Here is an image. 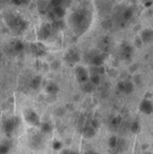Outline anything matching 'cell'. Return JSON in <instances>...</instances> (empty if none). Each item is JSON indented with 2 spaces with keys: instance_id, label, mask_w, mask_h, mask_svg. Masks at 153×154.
<instances>
[{
  "instance_id": "cell-1",
  "label": "cell",
  "mask_w": 153,
  "mask_h": 154,
  "mask_svg": "<svg viewBox=\"0 0 153 154\" xmlns=\"http://www.w3.org/2000/svg\"><path fill=\"white\" fill-rule=\"evenodd\" d=\"M69 21L74 31L78 34H82L84 31H86V29H88V25H89V13L84 8L77 10L72 14Z\"/></svg>"
},
{
  "instance_id": "cell-2",
  "label": "cell",
  "mask_w": 153,
  "mask_h": 154,
  "mask_svg": "<svg viewBox=\"0 0 153 154\" xmlns=\"http://www.w3.org/2000/svg\"><path fill=\"white\" fill-rule=\"evenodd\" d=\"M6 24L8 25L12 31L14 32H22L26 29V22L21 18L20 16L15 14H10L6 16Z\"/></svg>"
},
{
  "instance_id": "cell-3",
  "label": "cell",
  "mask_w": 153,
  "mask_h": 154,
  "mask_svg": "<svg viewBox=\"0 0 153 154\" xmlns=\"http://www.w3.org/2000/svg\"><path fill=\"white\" fill-rule=\"evenodd\" d=\"M76 77L79 83L84 84L86 82L89 81V75H88V71L85 67L83 66H79L76 69Z\"/></svg>"
},
{
  "instance_id": "cell-4",
  "label": "cell",
  "mask_w": 153,
  "mask_h": 154,
  "mask_svg": "<svg viewBox=\"0 0 153 154\" xmlns=\"http://www.w3.org/2000/svg\"><path fill=\"white\" fill-rule=\"evenodd\" d=\"M139 110L145 114H151L153 112V103L149 100H144L139 105Z\"/></svg>"
},
{
  "instance_id": "cell-5",
  "label": "cell",
  "mask_w": 153,
  "mask_h": 154,
  "mask_svg": "<svg viewBox=\"0 0 153 154\" xmlns=\"http://www.w3.org/2000/svg\"><path fill=\"white\" fill-rule=\"evenodd\" d=\"M118 89L124 93H131L134 89V86H133V84L131 82L126 81L118 84Z\"/></svg>"
},
{
  "instance_id": "cell-6",
  "label": "cell",
  "mask_w": 153,
  "mask_h": 154,
  "mask_svg": "<svg viewBox=\"0 0 153 154\" xmlns=\"http://www.w3.org/2000/svg\"><path fill=\"white\" fill-rule=\"evenodd\" d=\"M25 118H26V121L29 123H31L32 125H38L39 124V116L36 112H34L33 110H29L25 114Z\"/></svg>"
},
{
  "instance_id": "cell-7",
  "label": "cell",
  "mask_w": 153,
  "mask_h": 154,
  "mask_svg": "<svg viewBox=\"0 0 153 154\" xmlns=\"http://www.w3.org/2000/svg\"><path fill=\"white\" fill-rule=\"evenodd\" d=\"M82 133H83V135L85 136V137L90 138L96 134V128L92 125L85 126V127L83 128V130H82Z\"/></svg>"
},
{
  "instance_id": "cell-8",
  "label": "cell",
  "mask_w": 153,
  "mask_h": 154,
  "mask_svg": "<svg viewBox=\"0 0 153 154\" xmlns=\"http://www.w3.org/2000/svg\"><path fill=\"white\" fill-rule=\"evenodd\" d=\"M142 39H143L144 42L150 43L153 40V32L151 29H145L142 32Z\"/></svg>"
},
{
  "instance_id": "cell-9",
  "label": "cell",
  "mask_w": 153,
  "mask_h": 154,
  "mask_svg": "<svg viewBox=\"0 0 153 154\" xmlns=\"http://www.w3.org/2000/svg\"><path fill=\"white\" fill-rule=\"evenodd\" d=\"M80 59V55L79 53L76 51H69L68 55L66 56V60H68L69 62L72 63H75V62H78Z\"/></svg>"
},
{
  "instance_id": "cell-10",
  "label": "cell",
  "mask_w": 153,
  "mask_h": 154,
  "mask_svg": "<svg viewBox=\"0 0 153 154\" xmlns=\"http://www.w3.org/2000/svg\"><path fill=\"white\" fill-rule=\"evenodd\" d=\"M122 53L125 58H128L131 55V53H132V49H131V47L129 45H126V46L122 47Z\"/></svg>"
},
{
  "instance_id": "cell-11",
  "label": "cell",
  "mask_w": 153,
  "mask_h": 154,
  "mask_svg": "<svg viewBox=\"0 0 153 154\" xmlns=\"http://www.w3.org/2000/svg\"><path fill=\"white\" fill-rule=\"evenodd\" d=\"M129 129H130V131L133 132V133H137V132H139V130H141V126H139V124L137 122H133L131 124L130 127H129Z\"/></svg>"
},
{
  "instance_id": "cell-12",
  "label": "cell",
  "mask_w": 153,
  "mask_h": 154,
  "mask_svg": "<svg viewBox=\"0 0 153 154\" xmlns=\"http://www.w3.org/2000/svg\"><path fill=\"white\" fill-rule=\"evenodd\" d=\"M82 88H83L84 91H86V92H90V91H91V90H92V88H93V85H92V84L90 83L89 81H88V82H86V83L82 84Z\"/></svg>"
},
{
  "instance_id": "cell-13",
  "label": "cell",
  "mask_w": 153,
  "mask_h": 154,
  "mask_svg": "<svg viewBox=\"0 0 153 154\" xmlns=\"http://www.w3.org/2000/svg\"><path fill=\"white\" fill-rule=\"evenodd\" d=\"M118 138L115 137V136H111L110 140H109V146L111 148H116L118 146Z\"/></svg>"
},
{
  "instance_id": "cell-14",
  "label": "cell",
  "mask_w": 153,
  "mask_h": 154,
  "mask_svg": "<svg viewBox=\"0 0 153 154\" xmlns=\"http://www.w3.org/2000/svg\"><path fill=\"white\" fill-rule=\"evenodd\" d=\"M47 90H48V92H50V93H55V92H57L58 87H57V85H56V84L51 83V84H49V85H48Z\"/></svg>"
},
{
  "instance_id": "cell-15",
  "label": "cell",
  "mask_w": 153,
  "mask_h": 154,
  "mask_svg": "<svg viewBox=\"0 0 153 154\" xmlns=\"http://www.w3.org/2000/svg\"><path fill=\"white\" fill-rule=\"evenodd\" d=\"M61 154H80V153L77 152V151H75V150H69V149H66V150L62 151Z\"/></svg>"
},
{
  "instance_id": "cell-16",
  "label": "cell",
  "mask_w": 153,
  "mask_h": 154,
  "mask_svg": "<svg viewBox=\"0 0 153 154\" xmlns=\"http://www.w3.org/2000/svg\"><path fill=\"white\" fill-rule=\"evenodd\" d=\"M42 130H43V131H45V132H49V131L51 130V129H50V126L47 125V124H46V125L44 124V125L42 126Z\"/></svg>"
},
{
  "instance_id": "cell-17",
  "label": "cell",
  "mask_w": 153,
  "mask_h": 154,
  "mask_svg": "<svg viewBox=\"0 0 153 154\" xmlns=\"http://www.w3.org/2000/svg\"><path fill=\"white\" fill-rule=\"evenodd\" d=\"M54 148H55V149H57V150H59V149H61V148H62V145H61V143H59V142H56V143H55V145H54Z\"/></svg>"
},
{
  "instance_id": "cell-18",
  "label": "cell",
  "mask_w": 153,
  "mask_h": 154,
  "mask_svg": "<svg viewBox=\"0 0 153 154\" xmlns=\"http://www.w3.org/2000/svg\"><path fill=\"white\" fill-rule=\"evenodd\" d=\"M84 154H99V153L94 150H87L86 152H84Z\"/></svg>"
}]
</instances>
